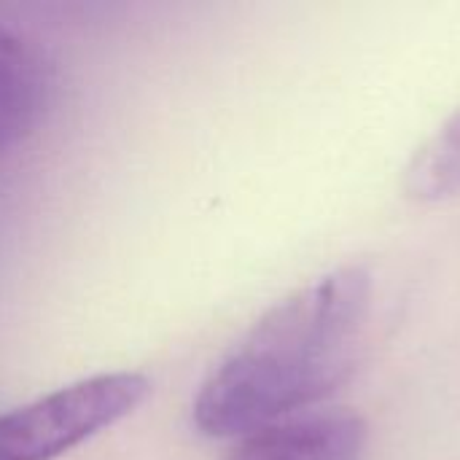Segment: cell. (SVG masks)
<instances>
[{"label":"cell","mask_w":460,"mask_h":460,"mask_svg":"<svg viewBox=\"0 0 460 460\" xmlns=\"http://www.w3.org/2000/svg\"><path fill=\"white\" fill-rule=\"evenodd\" d=\"M367 420L350 410H307L237 439L226 460H361Z\"/></svg>","instance_id":"3957f363"},{"label":"cell","mask_w":460,"mask_h":460,"mask_svg":"<svg viewBox=\"0 0 460 460\" xmlns=\"http://www.w3.org/2000/svg\"><path fill=\"white\" fill-rule=\"evenodd\" d=\"M151 394L137 372H105L0 415V460H54L129 418Z\"/></svg>","instance_id":"7a4b0ae2"},{"label":"cell","mask_w":460,"mask_h":460,"mask_svg":"<svg viewBox=\"0 0 460 460\" xmlns=\"http://www.w3.org/2000/svg\"><path fill=\"white\" fill-rule=\"evenodd\" d=\"M372 291L369 270L345 264L267 310L202 383L197 429L213 439H240L329 399L358 367Z\"/></svg>","instance_id":"6da1fadb"},{"label":"cell","mask_w":460,"mask_h":460,"mask_svg":"<svg viewBox=\"0 0 460 460\" xmlns=\"http://www.w3.org/2000/svg\"><path fill=\"white\" fill-rule=\"evenodd\" d=\"M404 191L418 202L460 194V108L447 116L404 167Z\"/></svg>","instance_id":"5b68a950"},{"label":"cell","mask_w":460,"mask_h":460,"mask_svg":"<svg viewBox=\"0 0 460 460\" xmlns=\"http://www.w3.org/2000/svg\"><path fill=\"white\" fill-rule=\"evenodd\" d=\"M54 89L46 51L0 24V154L24 140L43 119Z\"/></svg>","instance_id":"277c9868"}]
</instances>
